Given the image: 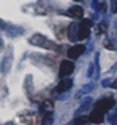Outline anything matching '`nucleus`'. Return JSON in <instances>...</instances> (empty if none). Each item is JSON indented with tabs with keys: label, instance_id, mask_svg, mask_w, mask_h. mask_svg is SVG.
<instances>
[{
	"label": "nucleus",
	"instance_id": "f257e3e1",
	"mask_svg": "<svg viewBox=\"0 0 117 125\" xmlns=\"http://www.w3.org/2000/svg\"><path fill=\"white\" fill-rule=\"evenodd\" d=\"M93 25V22L90 20H83V22L79 24L78 30H77V39L84 40L90 36V29Z\"/></svg>",
	"mask_w": 117,
	"mask_h": 125
},
{
	"label": "nucleus",
	"instance_id": "f03ea898",
	"mask_svg": "<svg viewBox=\"0 0 117 125\" xmlns=\"http://www.w3.org/2000/svg\"><path fill=\"white\" fill-rule=\"evenodd\" d=\"M116 104V101L114 100L113 98H105V99H101L99 100L98 102H95L94 104V108L95 109H99L100 111L102 113H108L111 108H114Z\"/></svg>",
	"mask_w": 117,
	"mask_h": 125
},
{
	"label": "nucleus",
	"instance_id": "7ed1b4c3",
	"mask_svg": "<svg viewBox=\"0 0 117 125\" xmlns=\"http://www.w3.org/2000/svg\"><path fill=\"white\" fill-rule=\"evenodd\" d=\"M75 70V64L74 62L69 60H64L61 62V65H60V70H59V77L60 78H63L65 76H69L71 75L72 72Z\"/></svg>",
	"mask_w": 117,
	"mask_h": 125
},
{
	"label": "nucleus",
	"instance_id": "20e7f679",
	"mask_svg": "<svg viewBox=\"0 0 117 125\" xmlns=\"http://www.w3.org/2000/svg\"><path fill=\"white\" fill-rule=\"evenodd\" d=\"M84 52H85V46L84 45H76V46H72V47H70V48L68 49L67 55H68V57L70 60H77Z\"/></svg>",
	"mask_w": 117,
	"mask_h": 125
},
{
	"label": "nucleus",
	"instance_id": "39448f33",
	"mask_svg": "<svg viewBox=\"0 0 117 125\" xmlns=\"http://www.w3.org/2000/svg\"><path fill=\"white\" fill-rule=\"evenodd\" d=\"M103 115H105V113H102L99 109H95L94 108L90 115V121L93 122V123H96V124L102 123L103 122Z\"/></svg>",
	"mask_w": 117,
	"mask_h": 125
},
{
	"label": "nucleus",
	"instance_id": "423d86ee",
	"mask_svg": "<svg viewBox=\"0 0 117 125\" xmlns=\"http://www.w3.org/2000/svg\"><path fill=\"white\" fill-rule=\"evenodd\" d=\"M71 86H72L71 79H63L59 83V85H57V87H56V91L59 92V93H63V92L68 91L69 88H71Z\"/></svg>",
	"mask_w": 117,
	"mask_h": 125
},
{
	"label": "nucleus",
	"instance_id": "0eeeda50",
	"mask_svg": "<svg viewBox=\"0 0 117 125\" xmlns=\"http://www.w3.org/2000/svg\"><path fill=\"white\" fill-rule=\"evenodd\" d=\"M40 111H42L43 114H45L46 116L52 115V113H53V102L49 101V100L44 101V103L40 106Z\"/></svg>",
	"mask_w": 117,
	"mask_h": 125
},
{
	"label": "nucleus",
	"instance_id": "6e6552de",
	"mask_svg": "<svg viewBox=\"0 0 117 125\" xmlns=\"http://www.w3.org/2000/svg\"><path fill=\"white\" fill-rule=\"evenodd\" d=\"M69 14L76 19H82L84 15V10L80 6H72L71 8H69Z\"/></svg>",
	"mask_w": 117,
	"mask_h": 125
},
{
	"label": "nucleus",
	"instance_id": "1a4fd4ad",
	"mask_svg": "<svg viewBox=\"0 0 117 125\" xmlns=\"http://www.w3.org/2000/svg\"><path fill=\"white\" fill-rule=\"evenodd\" d=\"M88 121H90V118L88 117H86V116H82V117H78L77 119H75L72 123H75V124H86Z\"/></svg>",
	"mask_w": 117,
	"mask_h": 125
},
{
	"label": "nucleus",
	"instance_id": "9d476101",
	"mask_svg": "<svg viewBox=\"0 0 117 125\" xmlns=\"http://www.w3.org/2000/svg\"><path fill=\"white\" fill-rule=\"evenodd\" d=\"M113 11L117 13V0H114V7H113Z\"/></svg>",
	"mask_w": 117,
	"mask_h": 125
},
{
	"label": "nucleus",
	"instance_id": "9b49d317",
	"mask_svg": "<svg viewBox=\"0 0 117 125\" xmlns=\"http://www.w3.org/2000/svg\"><path fill=\"white\" fill-rule=\"evenodd\" d=\"M111 87H115V88H117V79L115 80L113 84H111Z\"/></svg>",
	"mask_w": 117,
	"mask_h": 125
},
{
	"label": "nucleus",
	"instance_id": "f8f14e48",
	"mask_svg": "<svg viewBox=\"0 0 117 125\" xmlns=\"http://www.w3.org/2000/svg\"><path fill=\"white\" fill-rule=\"evenodd\" d=\"M76 1H80V0H76Z\"/></svg>",
	"mask_w": 117,
	"mask_h": 125
}]
</instances>
